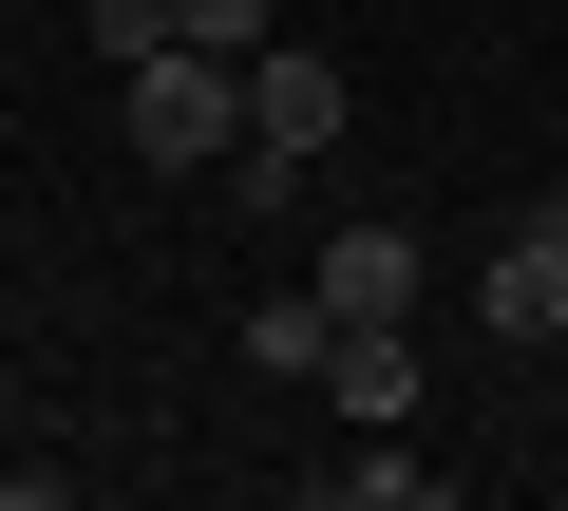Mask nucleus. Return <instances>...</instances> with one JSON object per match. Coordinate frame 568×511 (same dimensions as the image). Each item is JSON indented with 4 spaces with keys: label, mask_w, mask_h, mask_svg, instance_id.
<instances>
[{
    "label": "nucleus",
    "mask_w": 568,
    "mask_h": 511,
    "mask_svg": "<svg viewBox=\"0 0 568 511\" xmlns=\"http://www.w3.org/2000/svg\"><path fill=\"white\" fill-rule=\"evenodd\" d=\"M95 58L133 76V58H171V0H95Z\"/></svg>",
    "instance_id": "obj_9"
},
{
    "label": "nucleus",
    "mask_w": 568,
    "mask_h": 511,
    "mask_svg": "<svg viewBox=\"0 0 568 511\" xmlns=\"http://www.w3.org/2000/svg\"><path fill=\"white\" fill-rule=\"evenodd\" d=\"M323 492H342V511H436V454H417V417H361V454H323Z\"/></svg>",
    "instance_id": "obj_5"
},
{
    "label": "nucleus",
    "mask_w": 568,
    "mask_h": 511,
    "mask_svg": "<svg viewBox=\"0 0 568 511\" xmlns=\"http://www.w3.org/2000/svg\"><path fill=\"white\" fill-rule=\"evenodd\" d=\"M171 39H209V58H265L284 20H265V0H171Z\"/></svg>",
    "instance_id": "obj_8"
},
{
    "label": "nucleus",
    "mask_w": 568,
    "mask_h": 511,
    "mask_svg": "<svg viewBox=\"0 0 568 511\" xmlns=\"http://www.w3.org/2000/svg\"><path fill=\"white\" fill-rule=\"evenodd\" d=\"M342 114H361V95H342L323 39H265V58H246V152H227V171H246V190H304V171L342 152Z\"/></svg>",
    "instance_id": "obj_2"
},
{
    "label": "nucleus",
    "mask_w": 568,
    "mask_h": 511,
    "mask_svg": "<svg viewBox=\"0 0 568 511\" xmlns=\"http://www.w3.org/2000/svg\"><path fill=\"white\" fill-rule=\"evenodd\" d=\"M323 398H342V417H417V323H342Z\"/></svg>",
    "instance_id": "obj_6"
},
{
    "label": "nucleus",
    "mask_w": 568,
    "mask_h": 511,
    "mask_svg": "<svg viewBox=\"0 0 568 511\" xmlns=\"http://www.w3.org/2000/svg\"><path fill=\"white\" fill-rule=\"evenodd\" d=\"M474 323H493V341H549V323H568V190L493 227V266H474Z\"/></svg>",
    "instance_id": "obj_3"
},
{
    "label": "nucleus",
    "mask_w": 568,
    "mask_h": 511,
    "mask_svg": "<svg viewBox=\"0 0 568 511\" xmlns=\"http://www.w3.org/2000/svg\"><path fill=\"white\" fill-rule=\"evenodd\" d=\"M304 285H323L342 323H417V227H398V208H342V227H323V266H304Z\"/></svg>",
    "instance_id": "obj_4"
},
{
    "label": "nucleus",
    "mask_w": 568,
    "mask_h": 511,
    "mask_svg": "<svg viewBox=\"0 0 568 511\" xmlns=\"http://www.w3.org/2000/svg\"><path fill=\"white\" fill-rule=\"evenodd\" d=\"M114 114H133V152H152V171H227V152H246V58L171 39V58H133V76H114Z\"/></svg>",
    "instance_id": "obj_1"
},
{
    "label": "nucleus",
    "mask_w": 568,
    "mask_h": 511,
    "mask_svg": "<svg viewBox=\"0 0 568 511\" xmlns=\"http://www.w3.org/2000/svg\"><path fill=\"white\" fill-rule=\"evenodd\" d=\"M246 360H265V379H323V360H342V304H323V285H304V304H246Z\"/></svg>",
    "instance_id": "obj_7"
}]
</instances>
